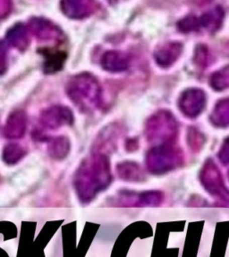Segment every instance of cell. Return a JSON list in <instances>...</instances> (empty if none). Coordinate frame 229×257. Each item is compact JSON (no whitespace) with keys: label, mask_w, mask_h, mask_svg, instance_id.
I'll use <instances>...</instances> for the list:
<instances>
[{"label":"cell","mask_w":229,"mask_h":257,"mask_svg":"<svg viewBox=\"0 0 229 257\" xmlns=\"http://www.w3.org/2000/svg\"><path fill=\"white\" fill-rule=\"evenodd\" d=\"M210 120L217 127L229 126V97L217 102L210 115Z\"/></svg>","instance_id":"cell-18"},{"label":"cell","mask_w":229,"mask_h":257,"mask_svg":"<svg viewBox=\"0 0 229 257\" xmlns=\"http://www.w3.org/2000/svg\"><path fill=\"white\" fill-rule=\"evenodd\" d=\"M61 9L64 15L72 19H83L91 16L95 10L93 2L89 1H63Z\"/></svg>","instance_id":"cell-12"},{"label":"cell","mask_w":229,"mask_h":257,"mask_svg":"<svg viewBox=\"0 0 229 257\" xmlns=\"http://www.w3.org/2000/svg\"><path fill=\"white\" fill-rule=\"evenodd\" d=\"M28 119L26 112L23 110L13 112L7 120L4 128L6 138L11 140H18L24 136L27 128Z\"/></svg>","instance_id":"cell-10"},{"label":"cell","mask_w":229,"mask_h":257,"mask_svg":"<svg viewBox=\"0 0 229 257\" xmlns=\"http://www.w3.org/2000/svg\"><path fill=\"white\" fill-rule=\"evenodd\" d=\"M183 163V155L171 144L159 145L149 150L146 165L149 173L164 174L177 169Z\"/></svg>","instance_id":"cell-3"},{"label":"cell","mask_w":229,"mask_h":257,"mask_svg":"<svg viewBox=\"0 0 229 257\" xmlns=\"http://www.w3.org/2000/svg\"><path fill=\"white\" fill-rule=\"evenodd\" d=\"M195 54H196V56H195V63L198 65H200V66H204L205 65L206 63H207V59H208V57H207V49H206L205 47L204 46H199L197 48H196V51H195Z\"/></svg>","instance_id":"cell-23"},{"label":"cell","mask_w":229,"mask_h":257,"mask_svg":"<svg viewBox=\"0 0 229 257\" xmlns=\"http://www.w3.org/2000/svg\"><path fill=\"white\" fill-rule=\"evenodd\" d=\"M112 181L109 158L103 154H94L82 162L73 175L72 185L79 200L88 204Z\"/></svg>","instance_id":"cell-1"},{"label":"cell","mask_w":229,"mask_h":257,"mask_svg":"<svg viewBox=\"0 0 229 257\" xmlns=\"http://www.w3.org/2000/svg\"><path fill=\"white\" fill-rule=\"evenodd\" d=\"M183 44L178 41H171L161 45L154 52V59L162 68L172 66L183 53Z\"/></svg>","instance_id":"cell-8"},{"label":"cell","mask_w":229,"mask_h":257,"mask_svg":"<svg viewBox=\"0 0 229 257\" xmlns=\"http://www.w3.org/2000/svg\"><path fill=\"white\" fill-rule=\"evenodd\" d=\"M26 155L25 149L19 144L10 143L5 147L2 159L8 165H15L19 163Z\"/></svg>","instance_id":"cell-19"},{"label":"cell","mask_w":229,"mask_h":257,"mask_svg":"<svg viewBox=\"0 0 229 257\" xmlns=\"http://www.w3.org/2000/svg\"><path fill=\"white\" fill-rule=\"evenodd\" d=\"M8 51L7 42L0 40V75L8 71Z\"/></svg>","instance_id":"cell-22"},{"label":"cell","mask_w":229,"mask_h":257,"mask_svg":"<svg viewBox=\"0 0 229 257\" xmlns=\"http://www.w3.org/2000/svg\"><path fill=\"white\" fill-rule=\"evenodd\" d=\"M70 149L71 144L66 137H57L49 142L48 147V155L55 160H63L68 156Z\"/></svg>","instance_id":"cell-17"},{"label":"cell","mask_w":229,"mask_h":257,"mask_svg":"<svg viewBox=\"0 0 229 257\" xmlns=\"http://www.w3.org/2000/svg\"><path fill=\"white\" fill-rule=\"evenodd\" d=\"M178 125L171 112L160 111L149 118L146 124V137L150 142L171 144L177 138Z\"/></svg>","instance_id":"cell-4"},{"label":"cell","mask_w":229,"mask_h":257,"mask_svg":"<svg viewBox=\"0 0 229 257\" xmlns=\"http://www.w3.org/2000/svg\"><path fill=\"white\" fill-rule=\"evenodd\" d=\"M101 66L109 72H121L127 70L130 65L129 56L116 50L107 51L101 57Z\"/></svg>","instance_id":"cell-11"},{"label":"cell","mask_w":229,"mask_h":257,"mask_svg":"<svg viewBox=\"0 0 229 257\" xmlns=\"http://www.w3.org/2000/svg\"><path fill=\"white\" fill-rule=\"evenodd\" d=\"M118 177L129 182H141L144 181L145 175L141 166L134 162H123L117 166Z\"/></svg>","instance_id":"cell-15"},{"label":"cell","mask_w":229,"mask_h":257,"mask_svg":"<svg viewBox=\"0 0 229 257\" xmlns=\"http://www.w3.org/2000/svg\"><path fill=\"white\" fill-rule=\"evenodd\" d=\"M200 180L210 196L223 205L229 206V189L225 187L220 170L212 159H208L202 166Z\"/></svg>","instance_id":"cell-5"},{"label":"cell","mask_w":229,"mask_h":257,"mask_svg":"<svg viewBox=\"0 0 229 257\" xmlns=\"http://www.w3.org/2000/svg\"><path fill=\"white\" fill-rule=\"evenodd\" d=\"M210 86L215 89L221 91L229 88V65L214 72L210 77Z\"/></svg>","instance_id":"cell-20"},{"label":"cell","mask_w":229,"mask_h":257,"mask_svg":"<svg viewBox=\"0 0 229 257\" xmlns=\"http://www.w3.org/2000/svg\"><path fill=\"white\" fill-rule=\"evenodd\" d=\"M12 10V3L9 1H0V20L10 14Z\"/></svg>","instance_id":"cell-25"},{"label":"cell","mask_w":229,"mask_h":257,"mask_svg":"<svg viewBox=\"0 0 229 257\" xmlns=\"http://www.w3.org/2000/svg\"><path fill=\"white\" fill-rule=\"evenodd\" d=\"M29 30L41 40H60L64 34L56 25L44 18H33L30 21Z\"/></svg>","instance_id":"cell-9"},{"label":"cell","mask_w":229,"mask_h":257,"mask_svg":"<svg viewBox=\"0 0 229 257\" xmlns=\"http://www.w3.org/2000/svg\"><path fill=\"white\" fill-rule=\"evenodd\" d=\"M28 31V28H26L24 24L14 25L7 32V44L11 45L20 51L25 50L30 44Z\"/></svg>","instance_id":"cell-14"},{"label":"cell","mask_w":229,"mask_h":257,"mask_svg":"<svg viewBox=\"0 0 229 257\" xmlns=\"http://www.w3.org/2000/svg\"><path fill=\"white\" fill-rule=\"evenodd\" d=\"M224 17V10L220 7H217L203 14L199 18V22L201 27H203L207 31L210 32H217L221 27Z\"/></svg>","instance_id":"cell-16"},{"label":"cell","mask_w":229,"mask_h":257,"mask_svg":"<svg viewBox=\"0 0 229 257\" xmlns=\"http://www.w3.org/2000/svg\"><path fill=\"white\" fill-rule=\"evenodd\" d=\"M218 158L224 165H228L229 164V138H227L224 143L222 144L221 148L219 149L218 152Z\"/></svg>","instance_id":"cell-24"},{"label":"cell","mask_w":229,"mask_h":257,"mask_svg":"<svg viewBox=\"0 0 229 257\" xmlns=\"http://www.w3.org/2000/svg\"><path fill=\"white\" fill-rule=\"evenodd\" d=\"M179 108L185 116L195 118L205 108L206 95L200 88H189L182 93Z\"/></svg>","instance_id":"cell-6"},{"label":"cell","mask_w":229,"mask_h":257,"mask_svg":"<svg viewBox=\"0 0 229 257\" xmlns=\"http://www.w3.org/2000/svg\"><path fill=\"white\" fill-rule=\"evenodd\" d=\"M177 27L180 32L187 33V32L199 31V29L201 28V25H200L199 18L195 16H189L179 21L177 24Z\"/></svg>","instance_id":"cell-21"},{"label":"cell","mask_w":229,"mask_h":257,"mask_svg":"<svg viewBox=\"0 0 229 257\" xmlns=\"http://www.w3.org/2000/svg\"><path fill=\"white\" fill-rule=\"evenodd\" d=\"M67 96L83 112H90L101 107L102 90L96 78L84 72L69 80L65 88Z\"/></svg>","instance_id":"cell-2"},{"label":"cell","mask_w":229,"mask_h":257,"mask_svg":"<svg viewBox=\"0 0 229 257\" xmlns=\"http://www.w3.org/2000/svg\"><path fill=\"white\" fill-rule=\"evenodd\" d=\"M40 124L48 130H56L73 122L72 112L67 106L53 105L45 109L40 117Z\"/></svg>","instance_id":"cell-7"},{"label":"cell","mask_w":229,"mask_h":257,"mask_svg":"<svg viewBox=\"0 0 229 257\" xmlns=\"http://www.w3.org/2000/svg\"><path fill=\"white\" fill-rule=\"evenodd\" d=\"M44 57L43 71L45 73L51 74L59 72L64 66L66 59V54L64 51L52 48H43L40 51Z\"/></svg>","instance_id":"cell-13"}]
</instances>
